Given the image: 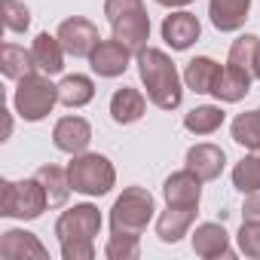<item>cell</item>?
I'll return each mask as SVG.
<instances>
[{
    "mask_svg": "<svg viewBox=\"0 0 260 260\" xmlns=\"http://www.w3.org/2000/svg\"><path fill=\"white\" fill-rule=\"evenodd\" d=\"M242 214H245V220H260V190L257 193H245Z\"/></svg>",
    "mask_w": 260,
    "mask_h": 260,
    "instance_id": "obj_32",
    "label": "cell"
},
{
    "mask_svg": "<svg viewBox=\"0 0 260 260\" xmlns=\"http://www.w3.org/2000/svg\"><path fill=\"white\" fill-rule=\"evenodd\" d=\"M223 166H226V153H223L217 144H193V147L187 150V169H190L193 175H199L202 181L220 178Z\"/></svg>",
    "mask_w": 260,
    "mask_h": 260,
    "instance_id": "obj_14",
    "label": "cell"
},
{
    "mask_svg": "<svg viewBox=\"0 0 260 260\" xmlns=\"http://www.w3.org/2000/svg\"><path fill=\"white\" fill-rule=\"evenodd\" d=\"M223 110L214 107V104H202V107H193L187 116H184V125H187V132L193 135H211L217 132V128L223 125Z\"/></svg>",
    "mask_w": 260,
    "mask_h": 260,
    "instance_id": "obj_25",
    "label": "cell"
},
{
    "mask_svg": "<svg viewBox=\"0 0 260 260\" xmlns=\"http://www.w3.org/2000/svg\"><path fill=\"white\" fill-rule=\"evenodd\" d=\"M52 141L61 153H86L89 141H92V125L83 119V116H61L52 128Z\"/></svg>",
    "mask_w": 260,
    "mask_h": 260,
    "instance_id": "obj_10",
    "label": "cell"
},
{
    "mask_svg": "<svg viewBox=\"0 0 260 260\" xmlns=\"http://www.w3.org/2000/svg\"><path fill=\"white\" fill-rule=\"evenodd\" d=\"M89 61H92V71L98 77H107L110 80V77L125 74L128 61H132V49H128L125 43H119L116 37H110V40H101L95 46V52L89 55Z\"/></svg>",
    "mask_w": 260,
    "mask_h": 260,
    "instance_id": "obj_9",
    "label": "cell"
},
{
    "mask_svg": "<svg viewBox=\"0 0 260 260\" xmlns=\"http://www.w3.org/2000/svg\"><path fill=\"white\" fill-rule=\"evenodd\" d=\"M92 98H95V86H92V80L83 77V74H71V77H64V80L58 83V101H61L64 107H83V104H89Z\"/></svg>",
    "mask_w": 260,
    "mask_h": 260,
    "instance_id": "obj_24",
    "label": "cell"
},
{
    "mask_svg": "<svg viewBox=\"0 0 260 260\" xmlns=\"http://www.w3.org/2000/svg\"><path fill=\"white\" fill-rule=\"evenodd\" d=\"M251 71H254V80H260V43H257V49H254V64H251Z\"/></svg>",
    "mask_w": 260,
    "mask_h": 260,
    "instance_id": "obj_33",
    "label": "cell"
},
{
    "mask_svg": "<svg viewBox=\"0 0 260 260\" xmlns=\"http://www.w3.org/2000/svg\"><path fill=\"white\" fill-rule=\"evenodd\" d=\"M104 16L110 31L119 43H125L135 55L147 46L150 37V16L141 0H104Z\"/></svg>",
    "mask_w": 260,
    "mask_h": 260,
    "instance_id": "obj_3",
    "label": "cell"
},
{
    "mask_svg": "<svg viewBox=\"0 0 260 260\" xmlns=\"http://www.w3.org/2000/svg\"><path fill=\"white\" fill-rule=\"evenodd\" d=\"M193 220H196V208H184V205H169V208H166V211L159 214V220H156V236H159L162 242L175 245L178 239H184V236L190 233Z\"/></svg>",
    "mask_w": 260,
    "mask_h": 260,
    "instance_id": "obj_20",
    "label": "cell"
},
{
    "mask_svg": "<svg viewBox=\"0 0 260 260\" xmlns=\"http://www.w3.org/2000/svg\"><path fill=\"white\" fill-rule=\"evenodd\" d=\"M251 80H254L251 71H245V68L226 61V68H220V74H217V83H214L211 95H214L217 101L236 104V101H242V98L251 92Z\"/></svg>",
    "mask_w": 260,
    "mask_h": 260,
    "instance_id": "obj_13",
    "label": "cell"
},
{
    "mask_svg": "<svg viewBox=\"0 0 260 260\" xmlns=\"http://www.w3.org/2000/svg\"><path fill=\"white\" fill-rule=\"evenodd\" d=\"M233 187L239 193H257L260 190V150H251V156H245L242 162H236V169H233Z\"/></svg>",
    "mask_w": 260,
    "mask_h": 260,
    "instance_id": "obj_27",
    "label": "cell"
},
{
    "mask_svg": "<svg viewBox=\"0 0 260 260\" xmlns=\"http://www.w3.org/2000/svg\"><path fill=\"white\" fill-rule=\"evenodd\" d=\"M0 71H4V77H10V80H16V83H19L22 77L34 74V71H37V64H34L31 49L25 52V46L7 43L4 49H0Z\"/></svg>",
    "mask_w": 260,
    "mask_h": 260,
    "instance_id": "obj_23",
    "label": "cell"
},
{
    "mask_svg": "<svg viewBox=\"0 0 260 260\" xmlns=\"http://www.w3.org/2000/svg\"><path fill=\"white\" fill-rule=\"evenodd\" d=\"M239 251L245 257L260 260V220H242L239 230Z\"/></svg>",
    "mask_w": 260,
    "mask_h": 260,
    "instance_id": "obj_31",
    "label": "cell"
},
{
    "mask_svg": "<svg viewBox=\"0 0 260 260\" xmlns=\"http://www.w3.org/2000/svg\"><path fill=\"white\" fill-rule=\"evenodd\" d=\"M233 141L248 150H260V107L233 119Z\"/></svg>",
    "mask_w": 260,
    "mask_h": 260,
    "instance_id": "obj_26",
    "label": "cell"
},
{
    "mask_svg": "<svg viewBox=\"0 0 260 260\" xmlns=\"http://www.w3.org/2000/svg\"><path fill=\"white\" fill-rule=\"evenodd\" d=\"M217 74H220V64L208 55H199L193 61H187V71H184V83L187 89H193L196 95H211L214 83H217Z\"/></svg>",
    "mask_w": 260,
    "mask_h": 260,
    "instance_id": "obj_21",
    "label": "cell"
},
{
    "mask_svg": "<svg viewBox=\"0 0 260 260\" xmlns=\"http://www.w3.org/2000/svg\"><path fill=\"white\" fill-rule=\"evenodd\" d=\"M193 251L205 260H214V257H233V248H230V236L220 223H199L196 233H193Z\"/></svg>",
    "mask_w": 260,
    "mask_h": 260,
    "instance_id": "obj_15",
    "label": "cell"
},
{
    "mask_svg": "<svg viewBox=\"0 0 260 260\" xmlns=\"http://www.w3.org/2000/svg\"><path fill=\"white\" fill-rule=\"evenodd\" d=\"M0 13H4V25H7L13 34L28 31V25H31V10L22 4V0H0Z\"/></svg>",
    "mask_w": 260,
    "mask_h": 260,
    "instance_id": "obj_29",
    "label": "cell"
},
{
    "mask_svg": "<svg viewBox=\"0 0 260 260\" xmlns=\"http://www.w3.org/2000/svg\"><path fill=\"white\" fill-rule=\"evenodd\" d=\"M162 196L169 205H184V208H199V196H202V178L193 175L190 169L175 172L166 178L162 184Z\"/></svg>",
    "mask_w": 260,
    "mask_h": 260,
    "instance_id": "obj_11",
    "label": "cell"
},
{
    "mask_svg": "<svg viewBox=\"0 0 260 260\" xmlns=\"http://www.w3.org/2000/svg\"><path fill=\"white\" fill-rule=\"evenodd\" d=\"M40 184H43V190H46V199H49V205L52 208H58V205H64L68 202V196H71V178H68V169H61V166H40L37 169V175H34Z\"/></svg>",
    "mask_w": 260,
    "mask_h": 260,
    "instance_id": "obj_22",
    "label": "cell"
},
{
    "mask_svg": "<svg viewBox=\"0 0 260 260\" xmlns=\"http://www.w3.org/2000/svg\"><path fill=\"white\" fill-rule=\"evenodd\" d=\"M31 55H34V64H37V71L40 74H46V77H52V74H58L61 68H64V46H61V40H58V34L52 37V34H37L34 37V46H31Z\"/></svg>",
    "mask_w": 260,
    "mask_h": 260,
    "instance_id": "obj_17",
    "label": "cell"
},
{
    "mask_svg": "<svg viewBox=\"0 0 260 260\" xmlns=\"http://www.w3.org/2000/svg\"><path fill=\"white\" fill-rule=\"evenodd\" d=\"M138 239H141V236H128V233H110L104 254H107L110 260H135V257L141 254V245H138Z\"/></svg>",
    "mask_w": 260,
    "mask_h": 260,
    "instance_id": "obj_28",
    "label": "cell"
},
{
    "mask_svg": "<svg viewBox=\"0 0 260 260\" xmlns=\"http://www.w3.org/2000/svg\"><path fill=\"white\" fill-rule=\"evenodd\" d=\"M68 178L74 193H83V196H104L116 184V172L110 159L101 153H77L74 162L68 166Z\"/></svg>",
    "mask_w": 260,
    "mask_h": 260,
    "instance_id": "obj_7",
    "label": "cell"
},
{
    "mask_svg": "<svg viewBox=\"0 0 260 260\" xmlns=\"http://www.w3.org/2000/svg\"><path fill=\"white\" fill-rule=\"evenodd\" d=\"M0 257L4 260H22V257H49V251L37 242L34 233L25 230H7L4 239H0Z\"/></svg>",
    "mask_w": 260,
    "mask_h": 260,
    "instance_id": "obj_19",
    "label": "cell"
},
{
    "mask_svg": "<svg viewBox=\"0 0 260 260\" xmlns=\"http://www.w3.org/2000/svg\"><path fill=\"white\" fill-rule=\"evenodd\" d=\"M257 43H260V37H254V34H242V37L233 40V46H230V61L239 64V68H245V71H251ZM251 74H254V71H251Z\"/></svg>",
    "mask_w": 260,
    "mask_h": 260,
    "instance_id": "obj_30",
    "label": "cell"
},
{
    "mask_svg": "<svg viewBox=\"0 0 260 260\" xmlns=\"http://www.w3.org/2000/svg\"><path fill=\"white\" fill-rule=\"evenodd\" d=\"M248 10H251V0H211L208 4V16H211V25L223 34L230 31H239L248 19Z\"/></svg>",
    "mask_w": 260,
    "mask_h": 260,
    "instance_id": "obj_18",
    "label": "cell"
},
{
    "mask_svg": "<svg viewBox=\"0 0 260 260\" xmlns=\"http://www.w3.org/2000/svg\"><path fill=\"white\" fill-rule=\"evenodd\" d=\"M156 4H162V7H187L193 0H156Z\"/></svg>",
    "mask_w": 260,
    "mask_h": 260,
    "instance_id": "obj_34",
    "label": "cell"
},
{
    "mask_svg": "<svg viewBox=\"0 0 260 260\" xmlns=\"http://www.w3.org/2000/svg\"><path fill=\"white\" fill-rule=\"evenodd\" d=\"M55 101H58V86H52L46 80V74H40V71L22 77L16 86V95H13L16 113L25 122H40L46 113H52Z\"/></svg>",
    "mask_w": 260,
    "mask_h": 260,
    "instance_id": "obj_6",
    "label": "cell"
},
{
    "mask_svg": "<svg viewBox=\"0 0 260 260\" xmlns=\"http://www.w3.org/2000/svg\"><path fill=\"white\" fill-rule=\"evenodd\" d=\"M156 205L150 190L144 187H125L122 196L110 208V233H128V236H141L153 217Z\"/></svg>",
    "mask_w": 260,
    "mask_h": 260,
    "instance_id": "obj_4",
    "label": "cell"
},
{
    "mask_svg": "<svg viewBox=\"0 0 260 260\" xmlns=\"http://www.w3.org/2000/svg\"><path fill=\"white\" fill-rule=\"evenodd\" d=\"M138 74H141V83L147 89V98L159 107V110H175L184 98V89H181V74L175 68V61L162 52V49H153V46H144L138 52Z\"/></svg>",
    "mask_w": 260,
    "mask_h": 260,
    "instance_id": "obj_1",
    "label": "cell"
},
{
    "mask_svg": "<svg viewBox=\"0 0 260 260\" xmlns=\"http://www.w3.org/2000/svg\"><path fill=\"white\" fill-rule=\"evenodd\" d=\"M58 40H61L64 52L74 55V58H89V55L95 52V46L101 43L98 28H95L89 19H80V16L64 19V22L58 25Z\"/></svg>",
    "mask_w": 260,
    "mask_h": 260,
    "instance_id": "obj_8",
    "label": "cell"
},
{
    "mask_svg": "<svg viewBox=\"0 0 260 260\" xmlns=\"http://www.w3.org/2000/svg\"><path fill=\"white\" fill-rule=\"evenodd\" d=\"M49 199L46 190L37 178L28 181H0V214L4 217H19V220H34L46 211Z\"/></svg>",
    "mask_w": 260,
    "mask_h": 260,
    "instance_id": "obj_5",
    "label": "cell"
},
{
    "mask_svg": "<svg viewBox=\"0 0 260 260\" xmlns=\"http://www.w3.org/2000/svg\"><path fill=\"white\" fill-rule=\"evenodd\" d=\"M199 34H202V25H199V19L193 13H172L162 22V40L178 52L190 49L199 40Z\"/></svg>",
    "mask_w": 260,
    "mask_h": 260,
    "instance_id": "obj_12",
    "label": "cell"
},
{
    "mask_svg": "<svg viewBox=\"0 0 260 260\" xmlns=\"http://www.w3.org/2000/svg\"><path fill=\"white\" fill-rule=\"evenodd\" d=\"M144 110H147V98H144L135 86H122V89H116L113 98H110V116H113V122H119V125L138 122V119L144 116Z\"/></svg>",
    "mask_w": 260,
    "mask_h": 260,
    "instance_id": "obj_16",
    "label": "cell"
},
{
    "mask_svg": "<svg viewBox=\"0 0 260 260\" xmlns=\"http://www.w3.org/2000/svg\"><path fill=\"white\" fill-rule=\"evenodd\" d=\"M101 230V214L95 205L83 202L68 208L55 220V236L61 245L64 260H92L95 257V236Z\"/></svg>",
    "mask_w": 260,
    "mask_h": 260,
    "instance_id": "obj_2",
    "label": "cell"
}]
</instances>
